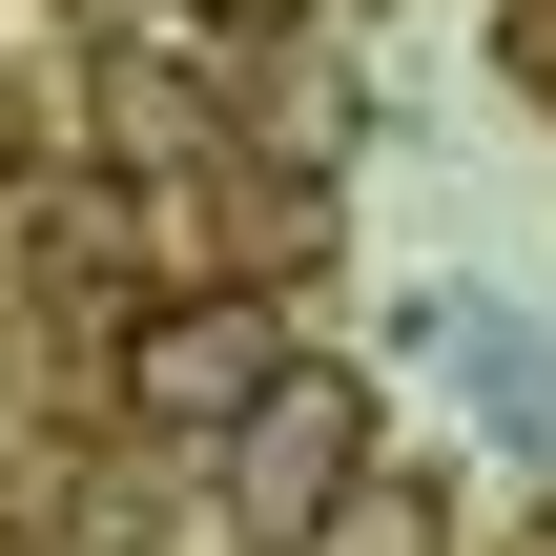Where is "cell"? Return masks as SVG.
<instances>
[{
    "label": "cell",
    "instance_id": "1",
    "mask_svg": "<svg viewBox=\"0 0 556 556\" xmlns=\"http://www.w3.org/2000/svg\"><path fill=\"white\" fill-rule=\"evenodd\" d=\"M227 475H248V516H268V536H330V495L371 475V392L289 351V371H268V392L227 413Z\"/></svg>",
    "mask_w": 556,
    "mask_h": 556
},
{
    "label": "cell",
    "instance_id": "2",
    "mask_svg": "<svg viewBox=\"0 0 556 556\" xmlns=\"http://www.w3.org/2000/svg\"><path fill=\"white\" fill-rule=\"evenodd\" d=\"M268 371H289L268 289H186V309H144V330H124V413H144V433H227Z\"/></svg>",
    "mask_w": 556,
    "mask_h": 556
},
{
    "label": "cell",
    "instance_id": "3",
    "mask_svg": "<svg viewBox=\"0 0 556 556\" xmlns=\"http://www.w3.org/2000/svg\"><path fill=\"white\" fill-rule=\"evenodd\" d=\"M330 556H454V495L433 475H351L330 495Z\"/></svg>",
    "mask_w": 556,
    "mask_h": 556
},
{
    "label": "cell",
    "instance_id": "4",
    "mask_svg": "<svg viewBox=\"0 0 556 556\" xmlns=\"http://www.w3.org/2000/svg\"><path fill=\"white\" fill-rule=\"evenodd\" d=\"M186 21H289V0H186Z\"/></svg>",
    "mask_w": 556,
    "mask_h": 556
},
{
    "label": "cell",
    "instance_id": "5",
    "mask_svg": "<svg viewBox=\"0 0 556 556\" xmlns=\"http://www.w3.org/2000/svg\"><path fill=\"white\" fill-rule=\"evenodd\" d=\"M103 556H165V536H103Z\"/></svg>",
    "mask_w": 556,
    "mask_h": 556
}]
</instances>
